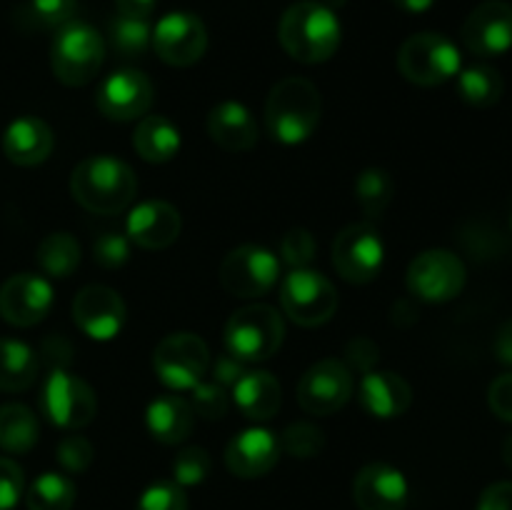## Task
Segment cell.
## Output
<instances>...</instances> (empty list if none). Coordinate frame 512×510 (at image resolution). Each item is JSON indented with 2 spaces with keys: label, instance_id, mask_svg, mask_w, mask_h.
Segmentation results:
<instances>
[{
  "label": "cell",
  "instance_id": "obj_29",
  "mask_svg": "<svg viewBox=\"0 0 512 510\" xmlns=\"http://www.w3.org/2000/svg\"><path fill=\"white\" fill-rule=\"evenodd\" d=\"M38 435L40 423L28 405H0V448L5 453H28L38 443Z\"/></svg>",
  "mask_w": 512,
  "mask_h": 510
},
{
  "label": "cell",
  "instance_id": "obj_16",
  "mask_svg": "<svg viewBox=\"0 0 512 510\" xmlns=\"http://www.w3.org/2000/svg\"><path fill=\"white\" fill-rule=\"evenodd\" d=\"M463 43L480 58H498L512 48V5L485 0L463 23Z\"/></svg>",
  "mask_w": 512,
  "mask_h": 510
},
{
  "label": "cell",
  "instance_id": "obj_28",
  "mask_svg": "<svg viewBox=\"0 0 512 510\" xmlns=\"http://www.w3.org/2000/svg\"><path fill=\"white\" fill-rule=\"evenodd\" d=\"M38 378V355L23 340L0 338V393L28 390Z\"/></svg>",
  "mask_w": 512,
  "mask_h": 510
},
{
  "label": "cell",
  "instance_id": "obj_48",
  "mask_svg": "<svg viewBox=\"0 0 512 510\" xmlns=\"http://www.w3.org/2000/svg\"><path fill=\"white\" fill-rule=\"evenodd\" d=\"M478 510H512V483H493L485 488Z\"/></svg>",
  "mask_w": 512,
  "mask_h": 510
},
{
  "label": "cell",
  "instance_id": "obj_47",
  "mask_svg": "<svg viewBox=\"0 0 512 510\" xmlns=\"http://www.w3.org/2000/svg\"><path fill=\"white\" fill-rule=\"evenodd\" d=\"M348 360L363 373H370L378 363V345L368 338H355L348 343Z\"/></svg>",
  "mask_w": 512,
  "mask_h": 510
},
{
  "label": "cell",
  "instance_id": "obj_30",
  "mask_svg": "<svg viewBox=\"0 0 512 510\" xmlns=\"http://www.w3.org/2000/svg\"><path fill=\"white\" fill-rule=\"evenodd\" d=\"M458 90L463 100L473 108H490L503 98V75L493 65H470L458 73Z\"/></svg>",
  "mask_w": 512,
  "mask_h": 510
},
{
  "label": "cell",
  "instance_id": "obj_43",
  "mask_svg": "<svg viewBox=\"0 0 512 510\" xmlns=\"http://www.w3.org/2000/svg\"><path fill=\"white\" fill-rule=\"evenodd\" d=\"M25 490V475L15 460L0 458V510H13Z\"/></svg>",
  "mask_w": 512,
  "mask_h": 510
},
{
  "label": "cell",
  "instance_id": "obj_36",
  "mask_svg": "<svg viewBox=\"0 0 512 510\" xmlns=\"http://www.w3.org/2000/svg\"><path fill=\"white\" fill-rule=\"evenodd\" d=\"M210 475V455L205 448L198 445H190L183 448L173 460V483H178L180 488H193L200 485Z\"/></svg>",
  "mask_w": 512,
  "mask_h": 510
},
{
  "label": "cell",
  "instance_id": "obj_19",
  "mask_svg": "<svg viewBox=\"0 0 512 510\" xmlns=\"http://www.w3.org/2000/svg\"><path fill=\"white\" fill-rule=\"evenodd\" d=\"M408 480L388 463H370L353 480V498L360 510H405Z\"/></svg>",
  "mask_w": 512,
  "mask_h": 510
},
{
  "label": "cell",
  "instance_id": "obj_31",
  "mask_svg": "<svg viewBox=\"0 0 512 510\" xmlns=\"http://www.w3.org/2000/svg\"><path fill=\"white\" fill-rule=\"evenodd\" d=\"M35 258L50 278H68L80 265V243L70 233L58 230L40 240Z\"/></svg>",
  "mask_w": 512,
  "mask_h": 510
},
{
  "label": "cell",
  "instance_id": "obj_53",
  "mask_svg": "<svg viewBox=\"0 0 512 510\" xmlns=\"http://www.w3.org/2000/svg\"><path fill=\"white\" fill-rule=\"evenodd\" d=\"M315 3H323L328 8H340V5H345V0H315Z\"/></svg>",
  "mask_w": 512,
  "mask_h": 510
},
{
  "label": "cell",
  "instance_id": "obj_21",
  "mask_svg": "<svg viewBox=\"0 0 512 510\" xmlns=\"http://www.w3.org/2000/svg\"><path fill=\"white\" fill-rule=\"evenodd\" d=\"M280 458V438L268 428H248L235 435L225 448V465L238 478H260L270 473Z\"/></svg>",
  "mask_w": 512,
  "mask_h": 510
},
{
  "label": "cell",
  "instance_id": "obj_40",
  "mask_svg": "<svg viewBox=\"0 0 512 510\" xmlns=\"http://www.w3.org/2000/svg\"><path fill=\"white\" fill-rule=\"evenodd\" d=\"M190 405H193L195 415H200V418L220 420L228 413V390L218 383H203V380H200L193 388V400H190Z\"/></svg>",
  "mask_w": 512,
  "mask_h": 510
},
{
  "label": "cell",
  "instance_id": "obj_18",
  "mask_svg": "<svg viewBox=\"0 0 512 510\" xmlns=\"http://www.w3.org/2000/svg\"><path fill=\"white\" fill-rule=\"evenodd\" d=\"M153 103V83L140 70H115L100 83L95 105L110 120L143 118Z\"/></svg>",
  "mask_w": 512,
  "mask_h": 510
},
{
  "label": "cell",
  "instance_id": "obj_37",
  "mask_svg": "<svg viewBox=\"0 0 512 510\" xmlns=\"http://www.w3.org/2000/svg\"><path fill=\"white\" fill-rule=\"evenodd\" d=\"M315 253H318V245H315L313 233L305 228L288 230L283 240H280V258L293 270L305 268L315 258Z\"/></svg>",
  "mask_w": 512,
  "mask_h": 510
},
{
  "label": "cell",
  "instance_id": "obj_10",
  "mask_svg": "<svg viewBox=\"0 0 512 510\" xmlns=\"http://www.w3.org/2000/svg\"><path fill=\"white\" fill-rule=\"evenodd\" d=\"M158 378L173 390H193L210 368V350L195 333H173L153 353Z\"/></svg>",
  "mask_w": 512,
  "mask_h": 510
},
{
  "label": "cell",
  "instance_id": "obj_4",
  "mask_svg": "<svg viewBox=\"0 0 512 510\" xmlns=\"http://www.w3.org/2000/svg\"><path fill=\"white\" fill-rule=\"evenodd\" d=\"M105 60V40L93 25L70 20L60 25L50 48V65L63 85L78 88L88 85L98 75Z\"/></svg>",
  "mask_w": 512,
  "mask_h": 510
},
{
  "label": "cell",
  "instance_id": "obj_13",
  "mask_svg": "<svg viewBox=\"0 0 512 510\" xmlns=\"http://www.w3.org/2000/svg\"><path fill=\"white\" fill-rule=\"evenodd\" d=\"M153 48L163 63L175 68H188L195 65L205 55L208 48V30L203 20L185 10L163 15L153 30Z\"/></svg>",
  "mask_w": 512,
  "mask_h": 510
},
{
  "label": "cell",
  "instance_id": "obj_42",
  "mask_svg": "<svg viewBox=\"0 0 512 510\" xmlns=\"http://www.w3.org/2000/svg\"><path fill=\"white\" fill-rule=\"evenodd\" d=\"M93 258L95 263L108 270L120 268L130 258V240L120 233H103L93 243Z\"/></svg>",
  "mask_w": 512,
  "mask_h": 510
},
{
  "label": "cell",
  "instance_id": "obj_2",
  "mask_svg": "<svg viewBox=\"0 0 512 510\" xmlns=\"http://www.w3.org/2000/svg\"><path fill=\"white\" fill-rule=\"evenodd\" d=\"M278 38L285 53L298 63H325L340 45V20L328 5L303 0L283 13Z\"/></svg>",
  "mask_w": 512,
  "mask_h": 510
},
{
  "label": "cell",
  "instance_id": "obj_9",
  "mask_svg": "<svg viewBox=\"0 0 512 510\" xmlns=\"http://www.w3.org/2000/svg\"><path fill=\"white\" fill-rule=\"evenodd\" d=\"M40 408H43L45 418L58 425V428L78 430L85 428L95 418L98 398H95V390L83 378L68 373V370L55 368L43 385Z\"/></svg>",
  "mask_w": 512,
  "mask_h": 510
},
{
  "label": "cell",
  "instance_id": "obj_14",
  "mask_svg": "<svg viewBox=\"0 0 512 510\" xmlns=\"http://www.w3.org/2000/svg\"><path fill=\"white\" fill-rule=\"evenodd\" d=\"M353 395V375L338 358L318 360L305 370L298 383V403L310 415H330L343 408Z\"/></svg>",
  "mask_w": 512,
  "mask_h": 510
},
{
  "label": "cell",
  "instance_id": "obj_6",
  "mask_svg": "<svg viewBox=\"0 0 512 510\" xmlns=\"http://www.w3.org/2000/svg\"><path fill=\"white\" fill-rule=\"evenodd\" d=\"M398 70L415 85H443L460 73V50L440 33H415L400 45Z\"/></svg>",
  "mask_w": 512,
  "mask_h": 510
},
{
  "label": "cell",
  "instance_id": "obj_17",
  "mask_svg": "<svg viewBox=\"0 0 512 510\" xmlns=\"http://www.w3.org/2000/svg\"><path fill=\"white\" fill-rule=\"evenodd\" d=\"M73 320L88 338L113 340L125 325V303L108 285H85L73 300Z\"/></svg>",
  "mask_w": 512,
  "mask_h": 510
},
{
  "label": "cell",
  "instance_id": "obj_44",
  "mask_svg": "<svg viewBox=\"0 0 512 510\" xmlns=\"http://www.w3.org/2000/svg\"><path fill=\"white\" fill-rule=\"evenodd\" d=\"M78 0H30L35 18L50 28H60V25L70 23L75 13Z\"/></svg>",
  "mask_w": 512,
  "mask_h": 510
},
{
  "label": "cell",
  "instance_id": "obj_25",
  "mask_svg": "<svg viewBox=\"0 0 512 510\" xmlns=\"http://www.w3.org/2000/svg\"><path fill=\"white\" fill-rule=\"evenodd\" d=\"M235 405L240 413L250 420H270L278 415L280 403H283V390L275 375L265 370H245L238 383L233 385Z\"/></svg>",
  "mask_w": 512,
  "mask_h": 510
},
{
  "label": "cell",
  "instance_id": "obj_38",
  "mask_svg": "<svg viewBox=\"0 0 512 510\" xmlns=\"http://www.w3.org/2000/svg\"><path fill=\"white\" fill-rule=\"evenodd\" d=\"M135 510H188V495L178 483H153L143 490Z\"/></svg>",
  "mask_w": 512,
  "mask_h": 510
},
{
  "label": "cell",
  "instance_id": "obj_15",
  "mask_svg": "<svg viewBox=\"0 0 512 510\" xmlns=\"http://www.w3.org/2000/svg\"><path fill=\"white\" fill-rule=\"evenodd\" d=\"M53 300L55 293L50 280L35 273H18L0 288V315L5 323L30 328L50 313Z\"/></svg>",
  "mask_w": 512,
  "mask_h": 510
},
{
  "label": "cell",
  "instance_id": "obj_51",
  "mask_svg": "<svg viewBox=\"0 0 512 510\" xmlns=\"http://www.w3.org/2000/svg\"><path fill=\"white\" fill-rule=\"evenodd\" d=\"M393 3L405 13H425V10L433 8L435 0H393Z\"/></svg>",
  "mask_w": 512,
  "mask_h": 510
},
{
  "label": "cell",
  "instance_id": "obj_7",
  "mask_svg": "<svg viewBox=\"0 0 512 510\" xmlns=\"http://www.w3.org/2000/svg\"><path fill=\"white\" fill-rule=\"evenodd\" d=\"M280 305L293 323L303 328L328 323L338 310V290L323 273L310 268L293 270L280 288Z\"/></svg>",
  "mask_w": 512,
  "mask_h": 510
},
{
  "label": "cell",
  "instance_id": "obj_32",
  "mask_svg": "<svg viewBox=\"0 0 512 510\" xmlns=\"http://www.w3.org/2000/svg\"><path fill=\"white\" fill-rule=\"evenodd\" d=\"M28 510H70L75 505V485L68 475L43 473L25 493Z\"/></svg>",
  "mask_w": 512,
  "mask_h": 510
},
{
  "label": "cell",
  "instance_id": "obj_5",
  "mask_svg": "<svg viewBox=\"0 0 512 510\" xmlns=\"http://www.w3.org/2000/svg\"><path fill=\"white\" fill-rule=\"evenodd\" d=\"M285 338V323L270 305H248L230 315L225 325V348L243 363L273 358Z\"/></svg>",
  "mask_w": 512,
  "mask_h": 510
},
{
  "label": "cell",
  "instance_id": "obj_27",
  "mask_svg": "<svg viewBox=\"0 0 512 510\" xmlns=\"http://www.w3.org/2000/svg\"><path fill=\"white\" fill-rule=\"evenodd\" d=\"M180 130L178 125L170 123L165 115H145L138 123L133 135V148L148 163H168L178 155Z\"/></svg>",
  "mask_w": 512,
  "mask_h": 510
},
{
  "label": "cell",
  "instance_id": "obj_46",
  "mask_svg": "<svg viewBox=\"0 0 512 510\" xmlns=\"http://www.w3.org/2000/svg\"><path fill=\"white\" fill-rule=\"evenodd\" d=\"M245 373V363L243 360H238L235 355H230L228 350H225L223 355H218L213 363V383L223 385V388H233L235 383L240 380V375Z\"/></svg>",
  "mask_w": 512,
  "mask_h": 510
},
{
  "label": "cell",
  "instance_id": "obj_39",
  "mask_svg": "<svg viewBox=\"0 0 512 510\" xmlns=\"http://www.w3.org/2000/svg\"><path fill=\"white\" fill-rule=\"evenodd\" d=\"M460 240H463L465 248L473 253V258H478V260L498 258L500 253H505V250H508V243H505L503 235H500L498 230L490 228V225H483V223L470 225Z\"/></svg>",
  "mask_w": 512,
  "mask_h": 510
},
{
  "label": "cell",
  "instance_id": "obj_23",
  "mask_svg": "<svg viewBox=\"0 0 512 510\" xmlns=\"http://www.w3.org/2000/svg\"><path fill=\"white\" fill-rule=\"evenodd\" d=\"M208 135L228 153H245L258 143V123L238 100H223L208 115Z\"/></svg>",
  "mask_w": 512,
  "mask_h": 510
},
{
  "label": "cell",
  "instance_id": "obj_33",
  "mask_svg": "<svg viewBox=\"0 0 512 510\" xmlns=\"http://www.w3.org/2000/svg\"><path fill=\"white\" fill-rule=\"evenodd\" d=\"M395 193V183L383 168H365L355 178V198L368 218H378L385 213Z\"/></svg>",
  "mask_w": 512,
  "mask_h": 510
},
{
  "label": "cell",
  "instance_id": "obj_8",
  "mask_svg": "<svg viewBox=\"0 0 512 510\" xmlns=\"http://www.w3.org/2000/svg\"><path fill=\"white\" fill-rule=\"evenodd\" d=\"M465 280H468V270L460 255L443 248L420 253L408 265V275H405L410 295L425 303H448L458 298L460 290L465 288Z\"/></svg>",
  "mask_w": 512,
  "mask_h": 510
},
{
  "label": "cell",
  "instance_id": "obj_50",
  "mask_svg": "<svg viewBox=\"0 0 512 510\" xmlns=\"http://www.w3.org/2000/svg\"><path fill=\"white\" fill-rule=\"evenodd\" d=\"M495 355L500 363L512 365V320L500 325L498 335H495Z\"/></svg>",
  "mask_w": 512,
  "mask_h": 510
},
{
  "label": "cell",
  "instance_id": "obj_35",
  "mask_svg": "<svg viewBox=\"0 0 512 510\" xmlns=\"http://www.w3.org/2000/svg\"><path fill=\"white\" fill-rule=\"evenodd\" d=\"M325 445L323 430L315 428L313 423H293L285 428L283 438H280V450L300 460H308L320 455Z\"/></svg>",
  "mask_w": 512,
  "mask_h": 510
},
{
  "label": "cell",
  "instance_id": "obj_20",
  "mask_svg": "<svg viewBox=\"0 0 512 510\" xmlns=\"http://www.w3.org/2000/svg\"><path fill=\"white\" fill-rule=\"evenodd\" d=\"M183 220L175 205L165 203V200H145V203L135 205L125 223V233H128L130 243L145 250H163L178 240Z\"/></svg>",
  "mask_w": 512,
  "mask_h": 510
},
{
  "label": "cell",
  "instance_id": "obj_54",
  "mask_svg": "<svg viewBox=\"0 0 512 510\" xmlns=\"http://www.w3.org/2000/svg\"><path fill=\"white\" fill-rule=\"evenodd\" d=\"M510 228H512V210H510Z\"/></svg>",
  "mask_w": 512,
  "mask_h": 510
},
{
  "label": "cell",
  "instance_id": "obj_34",
  "mask_svg": "<svg viewBox=\"0 0 512 510\" xmlns=\"http://www.w3.org/2000/svg\"><path fill=\"white\" fill-rule=\"evenodd\" d=\"M110 45L115 48V53H120L123 58H138L148 50L150 40H153V28H150L148 20L138 18H118L110 23Z\"/></svg>",
  "mask_w": 512,
  "mask_h": 510
},
{
  "label": "cell",
  "instance_id": "obj_3",
  "mask_svg": "<svg viewBox=\"0 0 512 510\" xmlns=\"http://www.w3.org/2000/svg\"><path fill=\"white\" fill-rule=\"evenodd\" d=\"M320 90L305 78H283L273 85L265 103V123L270 135L285 145L305 143L318 130Z\"/></svg>",
  "mask_w": 512,
  "mask_h": 510
},
{
  "label": "cell",
  "instance_id": "obj_22",
  "mask_svg": "<svg viewBox=\"0 0 512 510\" xmlns=\"http://www.w3.org/2000/svg\"><path fill=\"white\" fill-rule=\"evenodd\" d=\"M53 145V130L45 120L35 118V115L15 118L3 133L5 158L10 163L20 165V168H33V165L48 160L50 153H53Z\"/></svg>",
  "mask_w": 512,
  "mask_h": 510
},
{
  "label": "cell",
  "instance_id": "obj_1",
  "mask_svg": "<svg viewBox=\"0 0 512 510\" xmlns=\"http://www.w3.org/2000/svg\"><path fill=\"white\" fill-rule=\"evenodd\" d=\"M70 193L90 213L115 215L133 203L138 178L128 163L113 155H90L70 175Z\"/></svg>",
  "mask_w": 512,
  "mask_h": 510
},
{
  "label": "cell",
  "instance_id": "obj_41",
  "mask_svg": "<svg viewBox=\"0 0 512 510\" xmlns=\"http://www.w3.org/2000/svg\"><path fill=\"white\" fill-rule=\"evenodd\" d=\"M93 445L83 435H65L58 443V460L68 473H83L93 463Z\"/></svg>",
  "mask_w": 512,
  "mask_h": 510
},
{
  "label": "cell",
  "instance_id": "obj_52",
  "mask_svg": "<svg viewBox=\"0 0 512 510\" xmlns=\"http://www.w3.org/2000/svg\"><path fill=\"white\" fill-rule=\"evenodd\" d=\"M503 460H505V465L512 470V435L505 440V445H503Z\"/></svg>",
  "mask_w": 512,
  "mask_h": 510
},
{
  "label": "cell",
  "instance_id": "obj_26",
  "mask_svg": "<svg viewBox=\"0 0 512 510\" xmlns=\"http://www.w3.org/2000/svg\"><path fill=\"white\" fill-rule=\"evenodd\" d=\"M150 435L163 445H180L188 440L195 425V410L180 395H160L145 410Z\"/></svg>",
  "mask_w": 512,
  "mask_h": 510
},
{
  "label": "cell",
  "instance_id": "obj_49",
  "mask_svg": "<svg viewBox=\"0 0 512 510\" xmlns=\"http://www.w3.org/2000/svg\"><path fill=\"white\" fill-rule=\"evenodd\" d=\"M155 5H158V0H115L118 15L138 20H148L150 15H153Z\"/></svg>",
  "mask_w": 512,
  "mask_h": 510
},
{
  "label": "cell",
  "instance_id": "obj_12",
  "mask_svg": "<svg viewBox=\"0 0 512 510\" xmlns=\"http://www.w3.org/2000/svg\"><path fill=\"white\" fill-rule=\"evenodd\" d=\"M385 260V245L370 223H353L335 235L333 265L340 278L363 285L378 278Z\"/></svg>",
  "mask_w": 512,
  "mask_h": 510
},
{
  "label": "cell",
  "instance_id": "obj_45",
  "mask_svg": "<svg viewBox=\"0 0 512 510\" xmlns=\"http://www.w3.org/2000/svg\"><path fill=\"white\" fill-rule=\"evenodd\" d=\"M488 403L490 410L498 415L505 423H512V373L500 375L490 383L488 390Z\"/></svg>",
  "mask_w": 512,
  "mask_h": 510
},
{
  "label": "cell",
  "instance_id": "obj_11",
  "mask_svg": "<svg viewBox=\"0 0 512 510\" xmlns=\"http://www.w3.org/2000/svg\"><path fill=\"white\" fill-rule=\"evenodd\" d=\"M280 278L278 255L263 245H240L220 263V283L235 298H260Z\"/></svg>",
  "mask_w": 512,
  "mask_h": 510
},
{
  "label": "cell",
  "instance_id": "obj_24",
  "mask_svg": "<svg viewBox=\"0 0 512 510\" xmlns=\"http://www.w3.org/2000/svg\"><path fill=\"white\" fill-rule=\"evenodd\" d=\"M360 403L375 418H398L413 403V390L403 375L388 370H370L360 380Z\"/></svg>",
  "mask_w": 512,
  "mask_h": 510
}]
</instances>
